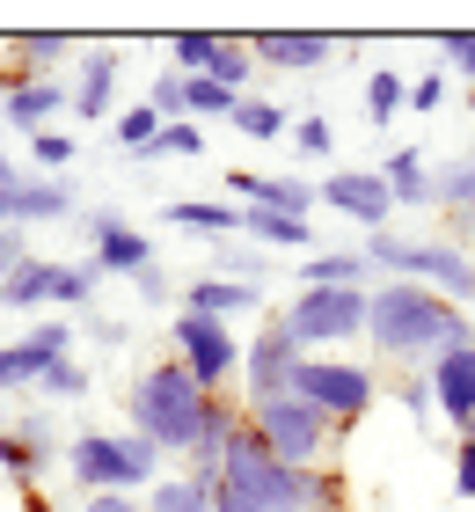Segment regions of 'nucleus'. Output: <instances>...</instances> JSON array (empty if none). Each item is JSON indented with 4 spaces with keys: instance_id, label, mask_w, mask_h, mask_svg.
<instances>
[{
    "instance_id": "1",
    "label": "nucleus",
    "mask_w": 475,
    "mask_h": 512,
    "mask_svg": "<svg viewBox=\"0 0 475 512\" xmlns=\"http://www.w3.org/2000/svg\"><path fill=\"white\" fill-rule=\"evenodd\" d=\"M468 315L454 308V300H439L432 286H410V278H380V286L366 293V344L380 359H402V366H432L446 359L454 344H468Z\"/></svg>"
},
{
    "instance_id": "2",
    "label": "nucleus",
    "mask_w": 475,
    "mask_h": 512,
    "mask_svg": "<svg viewBox=\"0 0 475 512\" xmlns=\"http://www.w3.org/2000/svg\"><path fill=\"white\" fill-rule=\"evenodd\" d=\"M220 491H227V498L264 505V512H329V505H344L337 469H293V461H278L249 425L234 432V447H227Z\"/></svg>"
},
{
    "instance_id": "3",
    "label": "nucleus",
    "mask_w": 475,
    "mask_h": 512,
    "mask_svg": "<svg viewBox=\"0 0 475 512\" xmlns=\"http://www.w3.org/2000/svg\"><path fill=\"white\" fill-rule=\"evenodd\" d=\"M205 410H212V395L183 374L176 359H154V366H139L132 388H125V432H139L147 447L161 454H190V439L205 432Z\"/></svg>"
},
{
    "instance_id": "4",
    "label": "nucleus",
    "mask_w": 475,
    "mask_h": 512,
    "mask_svg": "<svg viewBox=\"0 0 475 512\" xmlns=\"http://www.w3.org/2000/svg\"><path fill=\"white\" fill-rule=\"evenodd\" d=\"M161 447H147L139 432H81V439H66V476L81 483L88 498H147L161 476Z\"/></svg>"
},
{
    "instance_id": "5",
    "label": "nucleus",
    "mask_w": 475,
    "mask_h": 512,
    "mask_svg": "<svg viewBox=\"0 0 475 512\" xmlns=\"http://www.w3.org/2000/svg\"><path fill=\"white\" fill-rule=\"evenodd\" d=\"M366 264L380 278H410V286H432L439 300H454L468 315L475 308V256L461 242H417V235H395V227H380V235L359 242Z\"/></svg>"
},
{
    "instance_id": "6",
    "label": "nucleus",
    "mask_w": 475,
    "mask_h": 512,
    "mask_svg": "<svg viewBox=\"0 0 475 512\" xmlns=\"http://www.w3.org/2000/svg\"><path fill=\"white\" fill-rule=\"evenodd\" d=\"M242 425L264 439V447L278 461H293V469H322V454H329V439H337V425L315 410V403H300L293 388L271 395V403H242Z\"/></svg>"
},
{
    "instance_id": "7",
    "label": "nucleus",
    "mask_w": 475,
    "mask_h": 512,
    "mask_svg": "<svg viewBox=\"0 0 475 512\" xmlns=\"http://www.w3.org/2000/svg\"><path fill=\"white\" fill-rule=\"evenodd\" d=\"M293 395L300 403H315L329 425H359V417L373 410V395H380V381L366 374L359 359H337V352H300V366H293Z\"/></svg>"
},
{
    "instance_id": "8",
    "label": "nucleus",
    "mask_w": 475,
    "mask_h": 512,
    "mask_svg": "<svg viewBox=\"0 0 475 512\" xmlns=\"http://www.w3.org/2000/svg\"><path fill=\"white\" fill-rule=\"evenodd\" d=\"M278 322H285V337H293L300 352L351 344V337H366V293H351V286H300L278 308Z\"/></svg>"
},
{
    "instance_id": "9",
    "label": "nucleus",
    "mask_w": 475,
    "mask_h": 512,
    "mask_svg": "<svg viewBox=\"0 0 475 512\" xmlns=\"http://www.w3.org/2000/svg\"><path fill=\"white\" fill-rule=\"evenodd\" d=\"M95 278L88 264H59V256H22V271L0 278V308H52V315H88L95 308Z\"/></svg>"
},
{
    "instance_id": "10",
    "label": "nucleus",
    "mask_w": 475,
    "mask_h": 512,
    "mask_svg": "<svg viewBox=\"0 0 475 512\" xmlns=\"http://www.w3.org/2000/svg\"><path fill=\"white\" fill-rule=\"evenodd\" d=\"M169 344H176V366L190 381H198L205 395H227L234 381H242V344H234V322H212V315H190V308H176V330H169Z\"/></svg>"
},
{
    "instance_id": "11",
    "label": "nucleus",
    "mask_w": 475,
    "mask_h": 512,
    "mask_svg": "<svg viewBox=\"0 0 475 512\" xmlns=\"http://www.w3.org/2000/svg\"><path fill=\"white\" fill-rule=\"evenodd\" d=\"M59 359H74V322H66V315H44L37 330H22L15 344H0V395L37 388Z\"/></svg>"
},
{
    "instance_id": "12",
    "label": "nucleus",
    "mask_w": 475,
    "mask_h": 512,
    "mask_svg": "<svg viewBox=\"0 0 475 512\" xmlns=\"http://www.w3.org/2000/svg\"><path fill=\"white\" fill-rule=\"evenodd\" d=\"M81 198L66 176H8L0 183V227L22 235V227H52V220H74Z\"/></svg>"
},
{
    "instance_id": "13",
    "label": "nucleus",
    "mask_w": 475,
    "mask_h": 512,
    "mask_svg": "<svg viewBox=\"0 0 475 512\" xmlns=\"http://www.w3.org/2000/svg\"><path fill=\"white\" fill-rule=\"evenodd\" d=\"M81 235H88V271H95V278H139L147 264H161L154 242L139 235L125 213H88Z\"/></svg>"
},
{
    "instance_id": "14",
    "label": "nucleus",
    "mask_w": 475,
    "mask_h": 512,
    "mask_svg": "<svg viewBox=\"0 0 475 512\" xmlns=\"http://www.w3.org/2000/svg\"><path fill=\"white\" fill-rule=\"evenodd\" d=\"M52 461H59V439H52V417L44 410L0 425V476H8L15 491H37V483L52 476Z\"/></svg>"
},
{
    "instance_id": "15",
    "label": "nucleus",
    "mask_w": 475,
    "mask_h": 512,
    "mask_svg": "<svg viewBox=\"0 0 475 512\" xmlns=\"http://www.w3.org/2000/svg\"><path fill=\"white\" fill-rule=\"evenodd\" d=\"M315 205L344 213L351 227H366V235H380V227L395 220V198H388V183H380V169H329L315 183Z\"/></svg>"
},
{
    "instance_id": "16",
    "label": "nucleus",
    "mask_w": 475,
    "mask_h": 512,
    "mask_svg": "<svg viewBox=\"0 0 475 512\" xmlns=\"http://www.w3.org/2000/svg\"><path fill=\"white\" fill-rule=\"evenodd\" d=\"M293 366H300V344L285 337V322L271 315L264 330L242 344V403H271V395L293 388Z\"/></svg>"
},
{
    "instance_id": "17",
    "label": "nucleus",
    "mask_w": 475,
    "mask_h": 512,
    "mask_svg": "<svg viewBox=\"0 0 475 512\" xmlns=\"http://www.w3.org/2000/svg\"><path fill=\"white\" fill-rule=\"evenodd\" d=\"M424 388H432V417H446L454 432H468L475 425V337L424 366Z\"/></svg>"
},
{
    "instance_id": "18",
    "label": "nucleus",
    "mask_w": 475,
    "mask_h": 512,
    "mask_svg": "<svg viewBox=\"0 0 475 512\" xmlns=\"http://www.w3.org/2000/svg\"><path fill=\"white\" fill-rule=\"evenodd\" d=\"M117 74H125V52H117V44H81L74 74H66V110H74V118H110Z\"/></svg>"
},
{
    "instance_id": "19",
    "label": "nucleus",
    "mask_w": 475,
    "mask_h": 512,
    "mask_svg": "<svg viewBox=\"0 0 475 512\" xmlns=\"http://www.w3.org/2000/svg\"><path fill=\"white\" fill-rule=\"evenodd\" d=\"M227 205H256V213H293L307 220L315 213V183L307 176H264V169H227Z\"/></svg>"
},
{
    "instance_id": "20",
    "label": "nucleus",
    "mask_w": 475,
    "mask_h": 512,
    "mask_svg": "<svg viewBox=\"0 0 475 512\" xmlns=\"http://www.w3.org/2000/svg\"><path fill=\"white\" fill-rule=\"evenodd\" d=\"M329 52H337V37H322V30H264V37H249V59L271 66V74H315Z\"/></svg>"
},
{
    "instance_id": "21",
    "label": "nucleus",
    "mask_w": 475,
    "mask_h": 512,
    "mask_svg": "<svg viewBox=\"0 0 475 512\" xmlns=\"http://www.w3.org/2000/svg\"><path fill=\"white\" fill-rule=\"evenodd\" d=\"M59 110H66V81H8L0 88V118H8L15 132H52L59 125Z\"/></svg>"
},
{
    "instance_id": "22",
    "label": "nucleus",
    "mask_w": 475,
    "mask_h": 512,
    "mask_svg": "<svg viewBox=\"0 0 475 512\" xmlns=\"http://www.w3.org/2000/svg\"><path fill=\"white\" fill-rule=\"evenodd\" d=\"M183 308L190 315H212V322H234V315H256L264 308V286H234V278H190L183 286Z\"/></svg>"
},
{
    "instance_id": "23",
    "label": "nucleus",
    "mask_w": 475,
    "mask_h": 512,
    "mask_svg": "<svg viewBox=\"0 0 475 512\" xmlns=\"http://www.w3.org/2000/svg\"><path fill=\"white\" fill-rule=\"evenodd\" d=\"M293 286H351V293H373L380 271L366 264V249H315V256L293 271Z\"/></svg>"
},
{
    "instance_id": "24",
    "label": "nucleus",
    "mask_w": 475,
    "mask_h": 512,
    "mask_svg": "<svg viewBox=\"0 0 475 512\" xmlns=\"http://www.w3.org/2000/svg\"><path fill=\"white\" fill-rule=\"evenodd\" d=\"M161 220L183 227V235H198V242H234L242 235V205H227V198H169Z\"/></svg>"
},
{
    "instance_id": "25",
    "label": "nucleus",
    "mask_w": 475,
    "mask_h": 512,
    "mask_svg": "<svg viewBox=\"0 0 475 512\" xmlns=\"http://www.w3.org/2000/svg\"><path fill=\"white\" fill-rule=\"evenodd\" d=\"M432 205L461 227V235H475V154H461V161H446V169H432Z\"/></svg>"
},
{
    "instance_id": "26",
    "label": "nucleus",
    "mask_w": 475,
    "mask_h": 512,
    "mask_svg": "<svg viewBox=\"0 0 475 512\" xmlns=\"http://www.w3.org/2000/svg\"><path fill=\"white\" fill-rule=\"evenodd\" d=\"M380 183H388L395 213L402 205H432V161H424V147H395L388 161H380Z\"/></svg>"
},
{
    "instance_id": "27",
    "label": "nucleus",
    "mask_w": 475,
    "mask_h": 512,
    "mask_svg": "<svg viewBox=\"0 0 475 512\" xmlns=\"http://www.w3.org/2000/svg\"><path fill=\"white\" fill-rule=\"evenodd\" d=\"M242 242L249 249H307V256H315V227H307V220H293V213H256V205H249V213H242Z\"/></svg>"
},
{
    "instance_id": "28",
    "label": "nucleus",
    "mask_w": 475,
    "mask_h": 512,
    "mask_svg": "<svg viewBox=\"0 0 475 512\" xmlns=\"http://www.w3.org/2000/svg\"><path fill=\"white\" fill-rule=\"evenodd\" d=\"M212 498H220L212 483H198V476H183V469H176V476H161L139 505H147V512H212Z\"/></svg>"
},
{
    "instance_id": "29",
    "label": "nucleus",
    "mask_w": 475,
    "mask_h": 512,
    "mask_svg": "<svg viewBox=\"0 0 475 512\" xmlns=\"http://www.w3.org/2000/svg\"><path fill=\"white\" fill-rule=\"evenodd\" d=\"M242 139H285L293 132V118H285V103H271V96H234V118H227Z\"/></svg>"
},
{
    "instance_id": "30",
    "label": "nucleus",
    "mask_w": 475,
    "mask_h": 512,
    "mask_svg": "<svg viewBox=\"0 0 475 512\" xmlns=\"http://www.w3.org/2000/svg\"><path fill=\"white\" fill-rule=\"evenodd\" d=\"M249 74H256L249 37H220V44H212V66H205L198 81H220V88H234V96H249Z\"/></svg>"
},
{
    "instance_id": "31",
    "label": "nucleus",
    "mask_w": 475,
    "mask_h": 512,
    "mask_svg": "<svg viewBox=\"0 0 475 512\" xmlns=\"http://www.w3.org/2000/svg\"><path fill=\"white\" fill-rule=\"evenodd\" d=\"M161 125H169V118H161L154 103H132V110H117V125H110V139H117V147H125V154H147Z\"/></svg>"
},
{
    "instance_id": "32",
    "label": "nucleus",
    "mask_w": 475,
    "mask_h": 512,
    "mask_svg": "<svg viewBox=\"0 0 475 512\" xmlns=\"http://www.w3.org/2000/svg\"><path fill=\"white\" fill-rule=\"evenodd\" d=\"M198 154H205V132L190 125V118H176V125L154 132V147L139 154V161H198Z\"/></svg>"
},
{
    "instance_id": "33",
    "label": "nucleus",
    "mask_w": 475,
    "mask_h": 512,
    "mask_svg": "<svg viewBox=\"0 0 475 512\" xmlns=\"http://www.w3.org/2000/svg\"><path fill=\"white\" fill-rule=\"evenodd\" d=\"M402 103H410V81L380 66V74L366 81V118H373V125H388V118H402Z\"/></svg>"
},
{
    "instance_id": "34",
    "label": "nucleus",
    "mask_w": 475,
    "mask_h": 512,
    "mask_svg": "<svg viewBox=\"0 0 475 512\" xmlns=\"http://www.w3.org/2000/svg\"><path fill=\"white\" fill-rule=\"evenodd\" d=\"M183 118L198 125V118H234V88L220 81H183Z\"/></svg>"
},
{
    "instance_id": "35",
    "label": "nucleus",
    "mask_w": 475,
    "mask_h": 512,
    "mask_svg": "<svg viewBox=\"0 0 475 512\" xmlns=\"http://www.w3.org/2000/svg\"><path fill=\"white\" fill-rule=\"evenodd\" d=\"M220 278H234V286H264V249H249L242 235L220 242Z\"/></svg>"
},
{
    "instance_id": "36",
    "label": "nucleus",
    "mask_w": 475,
    "mask_h": 512,
    "mask_svg": "<svg viewBox=\"0 0 475 512\" xmlns=\"http://www.w3.org/2000/svg\"><path fill=\"white\" fill-rule=\"evenodd\" d=\"M37 395H44V403H81V395H88V366L81 359H59L52 374L37 381Z\"/></svg>"
},
{
    "instance_id": "37",
    "label": "nucleus",
    "mask_w": 475,
    "mask_h": 512,
    "mask_svg": "<svg viewBox=\"0 0 475 512\" xmlns=\"http://www.w3.org/2000/svg\"><path fill=\"white\" fill-rule=\"evenodd\" d=\"M30 154H37V169H52V176H59V169H74V161H81V139L52 125V132H37V139H30Z\"/></svg>"
},
{
    "instance_id": "38",
    "label": "nucleus",
    "mask_w": 475,
    "mask_h": 512,
    "mask_svg": "<svg viewBox=\"0 0 475 512\" xmlns=\"http://www.w3.org/2000/svg\"><path fill=\"white\" fill-rule=\"evenodd\" d=\"M439 66L454 81H475V30H446L439 37Z\"/></svg>"
},
{
    "instance_id": "39",
    "label": "nucleus",
    "mask_w": 475,
    "mask_h": 512,
    "mask_svg": "<svg viewBox=\"0 0 475 512\" xmlns=\"http://www.w3.org/2000/svg\"><path fill=\"white\" fill-rule=\"evenodd\" d=\"M293 147L307 161H329V154H337V132H329V118H293Z\"/></svg>"
},
{
    "instance_id": "40",
    "label": "nucleus",
    "mask_w": 475,
    "mask_h": 512,
    "mask_svg": "<svg viewBox=\"0 0 475 512\" xmlns=\"http://www.w3.org/2000/svg\"><path fill=\"white\" fill-rule=\"evenodd\" d=\"M147 103H154L169 125L183 118V74H176V66H161V74H154V96H147Z\"/></svg>"
},
{
    "instance_id": "41",
    "label": "nucleus",
    "mask_w": 475,
    "mask_h": 512,
    "mask_svg": "<svg viewBox=\"0 0 475 512\" xmlns=\"http://www.w3.org/2000/svg\"><path fill=\"white\" fill-rule=\"evenodd\" d=\"M132 293H139V300H147V308H169V300H176V278H169V271H161V264H147V271H139V278H132Z\"/></svg>"
},
{
    "instance_id": "42",
    "label": "nucleus",
    "mask_w": 475,
    "mask_h": 512,
    "mask_svg": "<svg viewBox=\"0 0 475 512\" xmlns=\"http://www.w3.org/2000/svg\"><path fill=\"white\" fill-rule=\"evenodd\" d=\"M446 103V74H424V81H410V110H439Z\"/></svg>"
},
{
    "instance_id": "43",
    "label": "nucleus",
    "mask_w": 475,
    "mask_h": 512,
    "mask_svg": "<svg viewBox=\"0 0 475 512\" xmlns=\"http://www.w3.org/2000/svg\"><path fill=\"white\" fill-rule=\"evenodd\" d=\"M402 410H410L417 425L432 417V388H424V374H410V381H402Z\"/></svg>"
},
{
    "instance_id": "44",
    "label": "nucleus",
    "mask_w": 475,
    "mask_h": 512,
    "mask_svg": "<svg viewBox=\"0 0 475 512\" xmlns=\"http://www.w3.org/2000/svg\"><path fill=\"white\" fill-rule=\"evenodd\" d=\"M454 491L475 498V439H461V454H454Z\"/></svg>"
},
{
    "instance_id": "45",
    "label": "nucleus",
    "mask_w": 475,
    "mask_h": 512,
    "mask_svg": "<svg viewBox=\"0 0 475 512\" xmlns=\"http://www.w3.org/2000/svg\"><path fill=\"white\" fill-rule=\"evenodd\" d=\"M8 271H22V235H8V227H0V278Z\"/></svg>"
},
{
    "instance_id": "46",
    "label": "nucleus",
    "mask_w": 475,
    "mask_h": 512,
    "mask_svg": "<svg viewBox=\"0 0 475 512\" xmlns=\"http://www.w3.org/2000/svg\"><path fill=\"white\" fill-rule=\"evenodd\" d=\"M81 512H147L139 498H81Z\"/></svg>"
},
{
    "instance_id": "47",
    "label": "nucleus",
    "mask_w": 475,
    "mask_h": 512,
    "mask_svg": "<svg viewBox=\"0 0 475 512\" xmlns=\"http://www.w3.org/2000/svg\"><path fill=\"white\" fill-rule=\"evenodd\" d=\"M212 512H264V505H249V498H227V491H220V498H212Z\"/></svg>"
},
{
    "instance_id": "48",
    "label": "nucleus",
    "mask_w": 475,
    "mask_h": 512,
    "mask_svg": "<svg viewBox=\"0 0 475 512\" xmlns=\"http://www.w3.org/2000/svg\"><path fill=\"white\" fill-rule=\"evenodd\" d=\"M22 498H30V512H52V505H44V491H22Z\"/></svg>"
},
{
    "instance_id": "49",
    "label": "nucleus",
    "mask_w": 475,
    "mask_h": 512,
    "mask_svg": "<svg viewBox=\"0 0 475 512\" xmlns=\"http://www.w3.org/2000/svg\"><path fill=\"white\" fill-rule=\"evenodd\" d=\"M8 176H22V169H15V161H8V154H0V183H8Z\"/></svg>"
},
{
    "instance_id": "50",
    "label": "nucleus",
    "mask_w": 475,
    "mask_h": 512,
    "mask_svg": "<svg viewBox=\"0 0 475 512\" xmlns=\"http://www.w3.org/2000/svg\"><path fill=\"white\" fill-rule=\"evenodd\" d=\"M329 512H351V505H329Z\"/></svg>"
},
{
    "instance_id": "51",
    "label": "nucleus",
    "mask_w": 475,
    "mask_h": 512,
    "mask_svg": "<svg viewBox=\"0 0 475 512\" xmlns=\"http://www.w3.org/2000/svg\"><path fill=\"white\" fill-rule=\"evenodd\" d=\"M461 439H475V425H468V432H461Z\"/></svg>"
}]
</instances>
